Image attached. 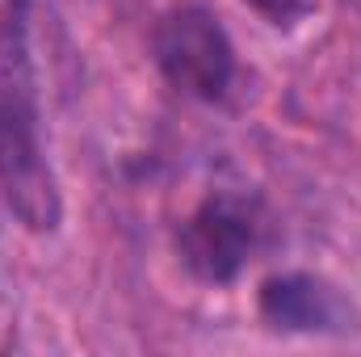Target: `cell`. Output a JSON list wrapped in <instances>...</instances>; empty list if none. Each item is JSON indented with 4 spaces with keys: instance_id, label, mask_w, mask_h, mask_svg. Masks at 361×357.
<instances>
[{
    "instance_id": "cell-1",
    "label": "cell",
    "mask_w": 361,
    "mask_h": 357,
    "mask_svg": "<svg viewBox=\"0 0 361 357\" xmlns=\"http://www.w3.org/2000/svg\"><path fill=\"white\" fill-rule=\"evenodd\" d=\"M0 193L30 231H55L63 219L59 181L42 147L25 0H4L0 8Z\"/></svg>"
},
{
    "instance_id": "cell-2",
    "label": "cell",
    "mask_w": 361,
    "mask_h": 357,
    "mask_svg": "<svg viewBox=\"0 0 361 357\" xmlns=\"http://www.w3.org/2000/svg\"><path fill=\"white\" fill-rule=\"evenodd\" d=\"M152 51L160 76L193 101H223L235 80V47L219 17L202 4L164 13L152 34Z\"/></svg>"
},
{
    "instance_id": "cell-3",
    "label": "cell",
    "mask_w": 361,
    "mask_h": 357,
    "mask_svg": "<svg viewBox=\"0 0 361 357\" xmlns=\"http://www.w3.org/2000/svg\"><path fill=\"white\" fill-rule=\"evenodd\" d=\"M261 219L257 206L244 193L219 189L206 193L177 227V257L197 282L206 286H231L248 257L257 253Z\"/></svg>"
},
{
    "instance_id": "cell-4",
    "label": "cell",
    "mask_w": 361,
    "mask_h": 357,
    "mask_svg": "<svg viewBox=\"0 0 361 357\" xmlns=\"http://www.w3.org/2000/svg\"><path fill=\"white\" fill-rule=\"evenodd\" d=\"M261 315L281 332H345L349 303L315 273H273L257 294Z\"/></svg>"
},
{
    "instance_id": "cell-5",
    "label": "cell",
    "mask_w": 361,
    "mask_h": 357,
    "mask_svg": "<svg viewBox=\"0 0 361 357\" xmlns=\"http://www.w3.org/2000/svg\"><path fill=\"white\" fill-rule=\"evenodd\" d=\"M248 4L273 25H290V21H298L307 13V0H248Z\"/></svg>"
}]
</instances>
